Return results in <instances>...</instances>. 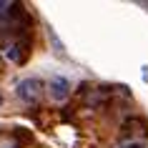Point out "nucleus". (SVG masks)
<instances>
[{"label":"nucleus","mask_w":148,"mask_h":148,"mask_svg":"<svg viewBox=\"0 0 148 148\" xmlns=\"http://www.w3.org/2000/svg\"><path fill=\"white\" fill-rule=\"evenodd\" d=\"M0 106H3V95H0Z\"/></svg>","instance_id":"423d86ee"},{"label":"nucleus","mask_w":148,"mask_h":148,"mask_svg":"<svg viewBox=\"0 0 148 148\" xmlns=\"http://www.w3.org/2000/svg\"><path fill=\"white\" fill-rule=\"evenodd\" d=\"M121 148H143V143H123Z\"/></svg>","instance_id":"39448f33"},{"label":"nucleus","mask_w":148,"mask_h":148,"mask_svg":"<svg viewBox=\"0 0 148 148\" xmlns=\"http://www.w3.org/2000/svg\"><path fill=\"white\" fill-rule=\"evenodd\" d=\"M43 90H45V86H43L38 78H25V80H20L18 88H15L18 98L23 103H38L40 95H43Z\"/></svg>","instance_id":"f03ea898"},{"label":"nucleus","mask_w":148,"mask_h":148,"mask_svg":"<svg viewBox=\"0 0 148 148\" xmlns=\"http://www.w3.org/2000/svg\"><path fill=\"white\" fill-rule=\"evenodd\" d=\"M8 58L13 63H18V65L28 63V58H30V40H18V43H13L8 48Z\"/></svg>","instance_id":"20e7f679"},{"label":"nucleus","mask_w":148,"mask_h":148,"mask_svg":"<svg viewBox=\"0 0 148 148\" xmlns=\"http://www.w3.org/2000/svg\"><path fill=\"white\" fill-rule=\"evenodd\" d=\"M48 93H50V98L53 101H65L70 93V83L68 78H63V75H53L50 78V83H48Z\"/></svg>","instance_id":"7ed1b4c3"},{"label":"nucleus","mask_w":148,"mask_h":148,"mask_svg":"<svg viewBox=\"0 0 148 148\" xmlns=\"http://www.w3.org/2000/svg\"><path fill=\"white\" fill-rule=\"evenodd\" d=\"M121 138H123V143H143L148 138V123L138 116L125 118L121 125Z\"/></svg>","instance_id":"f257e3e1"}]
</instances>
